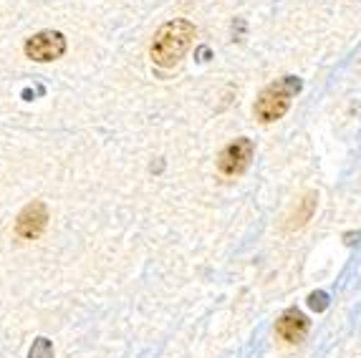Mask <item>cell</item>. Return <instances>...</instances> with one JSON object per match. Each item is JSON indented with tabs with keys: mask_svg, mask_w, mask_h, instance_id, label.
<instances>
[{
	"mask_svg": "<svg viewBox=\"0 0 361 358\" xmlns=\"http://www.w3.org/2000/svg\"><path fill=\"white\" fill-rule=\"evenodd\" d=\"M276 333L288 343H301L308 333V318L301 311H286L276 326Z\"/></svg>",
	"mask_w": 361,
	"mask_h": 358,
	"instance_id": "cell-6",
	"label": "cell"
},
{
	"mask_svg": "<svg viewBox=\"0 0 361 358\" xmlns=\"http://www.w3.org/2000/svg\"><path fill=\"white\" fill-rule=\"evenodd\" d=\"M25 56L38 63H49L66 54V36L61 30H41L36 36H30L23 46Z\"/></svg>",
	"mask_w": 361,
	"mask_h": 358,
	"instance_id": "cell-3",
	"label": "cell"
},
{
	"mask_svg": "<svg viewBox=\"0 0 361 358\" xmlns=\"http://www.w3.org/2000/svg\"><path fill=\"white\" fill-rule=\"evenodd\" d=\"M253 142L245 137L235 139L233 144H228L223 152H220V156H217V169L223 174H228V177H235V174H243L247 167H250V159H253Z\"/></svg>",
	"mask_w": 361,
	"mask_h": 358,
	"instance_id": "cell-4",
	"label": "cell"
},
{
	"mask_svg": "<svg viewBox=\"0 0 361 358\" xmlns=\"http://www.w3.org/2000/svg\"><path fill=\"white\" fill-rule=\"evenodd\" d=\"M46 225H49V207L46 202L36 199L20 209L18 220H16V235L20 240H36L46 230Z\"/></svg>",
	"mask_w": 361,
	"mask_h": 358,
	"instance_id": "cell-5",
	"label": "cell"
},
{
	"mask_svg": "<svg viewBox=\"0 0 361 358\" xmlns=\"http://www.w3.org/2000/svg\"><path fill=\"white\" fill-rule=\"evenodd\" d=\"M28 358H54V343L49 338H36L28 351Z\"/></svg>",
	"mask_w": 361,
	"mask_h": 358,
	"instance_id": "cell-8",
	"label": "cell"
},
{
	"mask_svg": "<svg viewBox=\"0 0 361 358\" xmlns=\"http://www.w3.org/2000/svg\"><path fill=\"white\" fill-rule=\"evenodd\" d=\"M197 61H202V63H205V61H210V48L207 46H202L197 51Z\"/></svg>",
	"mask_w": 361,
	"mask_h": 358,
	"instance_id": "cell-10",
	"label": "cell"
},
{
	"mask_svg": "<svg viewBox=\"0 0 361 358\" xmlns=\"http://www.w3.org/2000/svg\"><path fill=\"white\" fill-rule=\"evenodd\" d=\"M195 25L185 18H175L164 23L152 38L149 56L159 68H172L180 63V58L187 54L190 43L195 41Z\"/></svg>",
	"mask_w": 361,
	"mask_h": 358,
	"instance_id": "cell-1",
	"label": "cell"
},
{
	"mask_svg": "<svg viewBox=\"0 0 361 358\" xmlns=\"http://www.w3.org/2000/svg\"><path fill=\"white\" fill-rule=\"evenodd\" d=\"M303 89V81L298 76H283L281 81L271 84L255 101V116L263 124L268 121H278L286 111L290 109V101L295 99V94Z\"/></svg>",
	"mask_w": 361,
	"mask_h": 358,
	"instance_id": "cell-2",
	"label": "cell"
},
{
	"mask_svg": "<svg viewBox=\"0 0 361 358\" xmlns=\"http://www.w3.org/2000/svg\"><path fill=\"white\" fill-rule=\"evenodd\" d=\"M316 199H319L316 197V192H306V195L298 199L293 212H290L286 227H288V230H301V227L313 217V212H316Z\"/></svg>",
	"mask_w": 361,
	"mask_h": 358,
	"instance_id": "cell-7",
	"label": "cell"
},
{
	"mask_svg": "<svg viewBox=\"0 0 361 358\" xmlns=\"http://www.w3.org/2000/svg\"><path fill=\"white\" fill-rule=\"evenodd\" d=\"M308 305H311V308H313L316 313L326 311V308H329V295H326L324 290L311 292V295H308Z\"/></svg>",
	"mask_w": 361,
	"mask_h": 358,
	"instance_id": "cell-9",
	"label": "cell"
}]
</instances>
